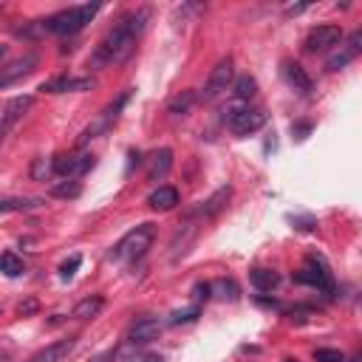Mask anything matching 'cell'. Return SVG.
<instances>
[{"label": "cell", "instance_id": "obj_1", "mask_svg": "<svg viewBox=\"0 0 362 362\" xmlns=\"http://www.w3.org/2000/svg\"><path fill=\"white\" fill-rule=\"evenodd\" d=\"M147 20H150V12H147V9H136V12L125 15V18L102 37V43L94 49L91 60H88V68L99 71V68H108V65H116V63L127 60L130 51L136 49L139 35L144 32Z\"/></svg>", "mask_w": 362, "mask_h": 362}, {"label": "cell", "instance_id": "obj_2", "mask_svg": "<svg viewBox=\"0 0 362 362\" xmlns=\"http://www.w3.org/2000/svg\"><path fill=\"white\" fill-rule=\"evenodd\" d=\"M96 12H99V4L71 6V9H63V12L51 15L49 20H40V29L51 32V35H77L96 18Z\"/></svg>", "mask_w": 362, "mask_h": 362}, {"label": "cell", "instance_id": "obj_3", "mask_svg": "<svg viewBox=\"0 0 362 362\" xmlns=\"http://www.w3.org/2000/svg\"><path fill=\"white\" fill-rule=\"evenodd\" d=\"M153 238H156L153 224H139V227H133V230H130V232H127V235L113 246L111 258H113V261H119V263L139 261V258H144V252L150 249Z\"/></svg>", "mask_w": 362, "mask_h": 362}, {"label": "cell", "instance_id": "obj_4", "mask_svg": "<svg viewBox=\"0 0 362 362\" xmlns=\"http://www.w3.org/2000/svg\"><path fill=\"white\" fill-rule=\"evenodd\" d=\"M294 283H303V286H311L317 292H325V294H334V277H331V269L328 263L320 258V255H308L303 269L294 275Z\"/></svg>", "mask_w": 362, "mask_h": 362}, {"label": "cell", "instance_id": "obj_5", "mask_svg": "<svg viewBox=\"0 0 362 362\" xmlns=\"http://www.w3.org/2000/svg\"><path fill=\"white\" fill-rule=\"evenodd\" d=\"M91 167H94L91 153H60L51 158V173H57L60 178H80Z\"/></svg>", "mask_w": 362, "mask_h": 362}, {"label": "cell", "instance_id": "obj_6", "mask_svg": "<svg viewBox=\"0 0 362 362\" xmlns=\"http://www.w3.org/2000/svg\"><path fill=\"white\" fill-rule=\"evenodd\" d=\"M266 125V113L258 108H232L227 116V127L235 136H249L255 130H261Z\"/></svg>", "mask_w": 362, "mask_h": 362}, {"label": "cell", "instance_id": "obj_7", "mask_svg": "<svg viewBox=\"0 0 362 362\" xmlns=\"http://www.w3.org/2000/svg\"><path fill=\"white\" fill-rule=\"evenodd\" d=\"M232 77H235L232 60H230V57H224V60L213 68V74H210V80H207V85H204V91H201V99H204V102H210V99H216L218 94H224V91L232 85Z\"/></svg>", "mask_w": 362, "mask_h": 362}, {"label": "cell", "instance_id": "obj_8", "mask_svg": "<svg viewBox=\"0 0 362 362\" xmlns=\"http://www.w3.org/2000/svg\"><path fill=\"white\" fill-rule=\"evenodd\" d=\"M127 96H130V94H122V96H119V99H116L113 105H108V108H105V111L99 113V119H96L94 125H88V127L82 130V136H80V144H85V142H91V139H96L99 133H105V130H108V127H111V125H113V122L119 119V111L125 108V102H127Z\"/></svg>", "mask_w": 362, "mask_h": 362}, {"label": "cell", "instance_id": "obj_9", "mask_svg": "<svg viewBox=\"0 0 362 362\" xmlns=\"http://www.w3.org/2000/svg\"><path fill=\"white\" fill-rule=\"evenodd\" d=\"M342 40V29L339 26H317L308 32L306 37V51L308 54H320V51H328L331 46H337Z\"/></svg>", "mask_w": 362, "mask_h": 362}, {"label": "cell", "instance_id": "obj_10", "mask_svg": "<svg viewBox=\"0 0 362 362\" xmlns=\"http://www.w3.org/2000/svg\"><path fill=\"white\" fill-rule=\"evenodd\" d=\"M35 105V99L32 96H15V99H9L6 102V108H4V116H0V142H4V136L23 119V113L29 111Z\"/></svg>", "mask_w": 362, "mask_h": 362}, {"label": "cell", "instance_id": "obj_11", "mask_svg": "<svg viewBox=\"0 0 362 362\" xmlns=\"http://www.w3.org/2000/svg\"><path fill=\"white\" fill-rule=\"evenodd\" d=\"M96 82L94 77H54L49 82L40 85V91L46 94H77V91H91Z\"/></svg>", "mask_w": 362, "mask_h": 362}, {"label": "cell", "instance_id": "obj_12", "mask_svg": "<svg viewBox=\"0 0 362 362\" xmlns=\"http://www.w3.org/2000/svg\"><path fill=\"white\" fill-rule=\"evenodd\" d=\"M359 51H362V32H354V35L342 43V49L328 57L325 68H328V71H339V68H345L348 63H354V60L359 57Z\"/></svg>", "mask_w": 362, "mask_h": 362}, {"label": "cell", "instance_id": "obj_13", "mask_svg": "<svg viewBox=\"0 0 362 362\" xmlns=\"http://www.w3.org/2000/svg\"><path fill=\"white\" fill-rule=\"evenodd\" d=\"M158 334H161V323H158L156 317H139V320L130 325L127 342H133V345H144V342H153Z\"/></svg>", "mask_w": 362, "mask_h": 362}, {"label": "cell", "instance_id": "obj_14", "mask_svg": "<svg viewBox=\"0 0 362 362\" xmlns=\"http://www.w3.org/2000/svg\"><path fill=\"white\" fill-rule=\"evenodd\" d=\"M74 348H77V337H68V339H60V342L46 345V348H43V351H37L29 362H63Z\"/></svg>", "mask_w": 362, "mask_h": 362}, {"label": "cell", "instance_id": "obj_15", "mask_svg": "<svg viewBox=\"0 0 362 362\" xmlns=\"http://www.w3.org/2000/svg\"><path fill=\"white\" fill-rule=\"evenodd\" d=\"M170 167H173V150L170 147H161V150H156L147 158V178L150 181H158V178H164L170 173Z\"/></svg>", "mask_w": 362, "mask_h": 362}, {"label": "cell", "instance_id": "obj_16", "mask_svg": "<svg viewBox=\"0 0 362 362\" xmlns=\"http://www.w3.org/2000/svg\"><path fill=\"white\" fill-rule=\"evenodd\" d=\"M35 65H37V57H35V54H26L23 60L12 63L9 68H4V71H0V88H6V85H12L15 80H20V77L32 74V68H35Z\"/></svg>", "mask_w": 362, "mask_h": 362}, {"label": "cell", "instance_id": "obj_17", "mask_svg": "<svg viewBox=\"0 0 362 362\" xmlns=\"http://www.w3.org/2000/svg\"><path fill=\"white\" fill-rule=\"evenodd\" d=\"M283 77L294 91H303V94L311 91V77L306 74V68L300 63H283Z\"/></svg>", "mask_w": 362, "mask_h": 362}, {"label": "cell", "instance_id": "obj_18", "mask_svg": "<svg viewBox=\"0 0 362 362\" xmlns=\"http://www.w3.org/2000/svg\"><path fill=\"white\" fill-rule=\"evenodd\" d=\"M147 204H150V210L167 213V210H173V207L178 204V190L164 185V187H158V190H153V193L147 196Z\"/></svg>", "mask_w": 362, "mask_h": 362}, {"label": "cell", "instance_id": "obj_19", "mask_svg": "<svg viewBox=\"0 0 362 362\" xmlns=\"http://www.w3.org/2000/svg\"><path fill=\"white\" fill-rule=\"evenodd\" d=\"M230 196H232V187H221L216 196H210V199H207L201 207H196L193 213H199V216H207V218H210V216H216V213H221V210L227 207ZM193 213H190V216H193Z\"/></svg>", "mask_w": 362, "mask_h": 362}, {"label": "cell", "instance_id": "obj_20", "mask_svg": "<svg viewBox=\"0 0 362 362\" xmlns=\"http://www.w3.org/2000/svg\"><path fill=\"white\" fill-rule=\"evenodd\" d=\"M46 201L43 199H0V216L6 213H29V210H40Z\"/></svg>", "mask_w": 362, "mask_h": 362}, {"label": "cell", "instance_id": "obj_21", "mask_svg": "<svg viewBox=\"0 0 362 362\" xmlns=\"http://www.w3.org/2000/svg\"><path fill=\"white\" fill-rule=\"evenodd\" d=\"M249 280H252V286L258 292H272V289L280 286V275L272 272V269H252L249 272Z\"/></svg>", "mask_w": 362, "mask_h": 362}, {"label": "cell", "instance_id": "obj_22", "mask_svg": "<svg viewBox=\"0 0 362 362\" xmlns=\"http://www.w3.org/2000/svg\"><path fill=\"white\" fill-rule=\"evenodd\" d=\"M102 306H105V300H102L99 294H94V297H85V300H80V303L74 306L71 317H74V320H91V317H96V314L102 311Z\"/></svg>", "mask_w": 362, "mask_h": 362}, {"label": "cell", "instance_id": "obj_23", "mask_svg": "<svg viewBox=\"0 0 362 362\" xmlns=\"http://www.w3.org/2000/svg\"><path fill=\"white\" fill-rule=\"evenodd\" d=\"M232 94H235V99H238V102H246V99H252V96L258 94V82H255V77L244 74V77L232 80Z\"/></svg>", "mask_w": 362, "mask_h": 362}, {"label": "cell", "instance_id": "obj_24", "mask_svg": "<svg viewBox=\"0 0 362 362\" xmlns=\"http://www.w3.org/2000/svg\"><path fill=\"white\" fill-rule=\"evenodd\" d=\"M23 272H26L23 258H18L15 252H4V255H0V275H6V277H20Z\"/></svg>", "mask_w": 362, "mask_h": 362}, {"label": "cell", "instance_id": "obj_25", "mask_svg": "<svg viewBox=\"0 0 362 362\" xmlns=\"http://www.w3.org/2000/svg\"><path fill=\"white\" fill-rule=\"evenodd\" d=\"M196 99H199V94H193V91H181L178 96H173V99L167 102V111L175 113V116H181V113H187V111L193 108Z\"/></svg>", "mask_w": 362, "mask_h": 362}, {"label": "cell", "instance_id": "obj_26", "mask_svg": "<svg viewBox=\"0 0 362 362\" xmlns=\"http://www.w3.org/2000/svg\"><path fill=\"white\" fill-rule=\"evenodd\" d=\"M210 292H216L221 300H238V283L235 280H227V277L210 283Z\"/></svg>", "mask_w": 362, "mask_h": 362}, {"label": "cell", "instance_id": "obj_27", "mask_svg": "<svg viewBox=\"0 0 362 362\" xmlns=\"http://www.w3.org/2000/svg\"><path fill=\"white\" fill-rule=\"evenodd\" d=\"M82 193V187H80V181H74V178H68V181H63V185H54L51 187V196L54 199H77Z\"/></svg>", "mask_w": 362, "mask_h": 362}, {"label": "cell", "instance_id": "obj_28", "mask_svg": "<svg viewBox=\"0 0 362 362\" xmlns=\"http://www.w3.org/2000/svg\"><path fill=\"white\" fill-rule=\"evenodd\" d=\"M199 314H201V308H199V306H190V308H178V311H173V314H170V323H173V325H181V323H193Z\"/></svg>", "mask_w": 362, "mask_h": 362}, {"label": "cell", "instance_id": "obj_29", "mask_svg": "<svg viewBox=\"0 0 362 362\" xmlns=\"http://www.w3.org/2000/svg\"><path fill=\"white\" fill-rule=\"evenodd\" d=\"M314 359L317 362H345L342 351H337V348H317L314 351Z\"/></svg>", "mask_w": 362, "mask_h": 362}, {"label": "cell", "instance_id": "obj_30", "mask_svg": "<svg viewBox=\"0 0 362 362\" xmlns=\"http://www.w3.org/2000/svg\"><path fill=\"white\" fill-rule=\"evenodd\" d=\"M80 263H82V258H80V255H71V258L60 266V277H63V280H71V277H74V272L80 269Z\"/></svg>", "mask_w": 362, "mask_h": 362}, {"label": "cell", "instance_id": "obj_31", "mask_svg": "<svg viewBox=\"0 0 362 362\" xmlns=\"http://www.w3.org/2000/svg\"><path fill=\"white\" fill-rule=\"evenodd\" d=\"M193 297H196V300H210V297H213L210 283H196V286H193Z\"/></svg>", "mask_w": 362, "mask_h": 362}, {"label": "cell", "instance_id": "obj_32", "mask_svg": "<svg viewBox=\"0 0 362 362\" xmlns=\"http://www.w3.org/2000/svg\"><path fill=\"white\" fill-rule=\"evenodd\" d=\"M43 173H51V164H46V158H37V161H35V167H32V175H35V178H40Z\"/></svg>", "mask_w": 362, "mask_h": 362}, {"label": "cell", "instance_id": "obj_33", "mask_svg": "<svg viewBox=\"0 0 362 362\" xmlns=\"http://www.w3.org/2000/svg\"><path fill=\"white\" fill-rule=\"evenodd\" d=\"M18 311H20L23 317L35 314V311H37V300H26V303H20V306H18Z\"/></svg>", "mask_w": 362, "mask_h": 362}, {"label": "cell", "instance_id": "obj_34", "mask_svg": "<svg viewBox=\"0 0 362 362\" xmlns=\"http://www.w3.org/2000/svg\"><path fill=\"white\" fill-rule=\"evenodd\" d=\"M113 356H116V351H102V354H96L91 362H111Z\"/></svg>", "mask_w": 362, "mask_h": 362}, {"label": "cell", "instance_id": "obj_35", "mask_svg": "<svg viewBox=\"0 0 362 362\" xmlns=\"http://www.w3.org/2000/svg\"><path fill=\"white\" fill-rule=\"evenodd\" d=\"M142 362H164V356H158V354H150V356H144Z\"/></svg>", "mask_w": 362, "mask_h": 362}, {"label": "cell", "instance_id": "obj_36", "mask_svg": "<svg viewBox=\"0 0 362 362\" xmlns=\"http://www.w3.org/2000/svg\"><path fill=\"white\" fill-rule=\"evenodd\" d=\"M6 57V46H0V60H4Z\"/></svg>", "mask_w": 362, "mask_h": 362}, {"label": "cell", "instance_id": "obj_37", "mask_svg": "<svg viewBox=\"0 0 362 362\" xmlns=\"http://www.w3.org/2000/svg\"><path fill=\"white\" fill-rule=\"evenodd\" d=\"M283 362H297V359H292V356H289V359H283Z\"/></svg>", "mask_w": 362, "mask_h": 362}, {"label": "cell", "instance_id": "obj_38", "mask_svg": "<svg viewBox=\"0 0 362 362\" xmlns=\"http://www.w3.org/2000/svg\"><path fill=\"white\" fill-rule=\"evenodd\" d=\"M348 362H359V356H354V359H348Z\"/></svg>", "mask_w": 362, "mask_h": 362}]
</instances>
